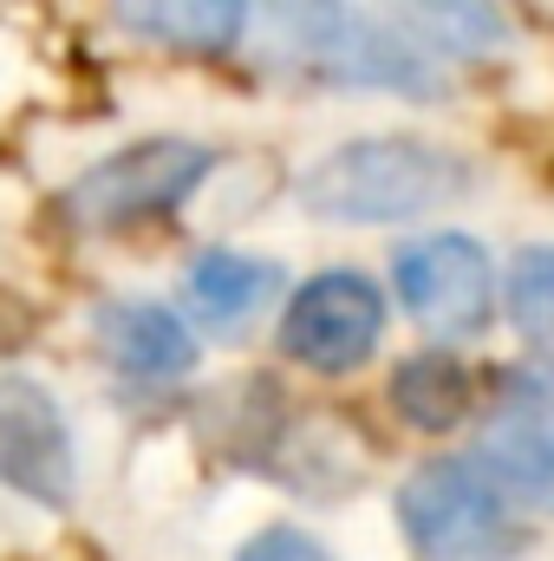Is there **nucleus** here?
Masks as SVG:
<instances>
[{"label": "nucleus", "mask_w": 554, "mask_h": 561, "mask_svg": "<svg viewBox=\"0 0 554 561\" xmlns=\"http://www.w3.org/2000/svg\"><path fill=\"white\" fill-rule=\"evenodd\" d=\"M255 53H262V66L307 79V85L443 99V79L424 59V46H412L392 20H372L353 0H262Z\"/></svg>", "instance_id": "obj_1"}, {"label": "nucleus", "mask_w": 554, "mask_h": 561, "mask_svg": "<svg viewBox=\"0 0 554 561\" xmlns=\"http://www.w3.org/2000/svg\"><path fill=\"white\" fill-rule=\"evenodd\" d=\"M476 183V170L424 138H359L326 150L307 176H300V203L320 222H353V229H379V222H412L443 203H457Z\"/></svg>", "instance_id": "obj_2"}, {"label": "nucleus", "mask_w": 554, "mask_h": 561, "mask_svg": "<svg viewBox=\"0 0 554 561\" xmlns=\"http://www.w3.org/2000/svg\"><path fill=\"white\" fill-rule=\"evenodd\" d=\"M399 529L424 561H516L529 529L476 457H437L399 483Z\"/></svg>", "instance_id": "obj_3"}, {"label": "nucleus", "mask_w": 554, "mask_h": 561, "mask_svg": "<svg viewBox=\"0 0 554 561\" xmlns=\"http://www.w3.org/2000/svg\"><path fill=\"white\" fill-rule=\"evenodd\" d=\"M216 170V150L196 138H138L112 157H99L85 176L66 183L59 209L72 229L85 236H125L138 222H157L170 209H183L203 176Z\"/></svg>", "instance_id": "obj_4"}, {"label": "nucleus", "mask_w": 554, "mask_h": 561, "mask_svg": "<svg viewBox=\"0 0 554 561\" xmlns=\"http://www.w3.org/2000/svg\"><path fill=\"white\" fill-rule=\"evenodd\" d=\"M392 280H399V300L424 333L437 340H470L489 327V307H496V268H489V249L476 236H424V242H405L399 262H392Z\"/></svg>", "instance_id": "obj_5"}, {"label": "nucleus", "mask_w": 554, "mask_h": 561, "mask_svg": "<svg viewBox=\"0 0 554 561\" xmlns=\"http://www.w3.org/2000/svg\"><path fill=\"white\" fill-rule=\"evenodd\" d=\"M385 333V300L379 287L353 268H326V275L300 280L287 313H280V353L307 373H353L372 359Z\"/></svg>", "instance_id": "obj_6"}, {"label": "nucleus", "mask_w": 554, "mask_h": 561, "mask_svg": "<svg viewBox=\"0 0 554 561\" xmlns=\"http://www.w3.org/2000/svg\"><path fill=\"white\" fill-rule=\"evenodd\" d=\"M476 463L516 496L554 510V359L516 366L476 431Z\"/></svg>", "instance_id": "obj_7"}, {"label": "nucleus", "mask_w": 554, "mask_h": 561, "mask_svg": "<svg viewBox=\"0 0 554 561\" xmlns=\"http://www.w3.org/2000/svg\"><path fill=\"white\" fill-rule=\"evenodd\" d=\"M0 483L46 510H72L79 496L72 424L59 412V399L26 373H0Z\"/></svg>", "instance_id": "obj_8"}, {"label": "nucleus", "mask_w": 554, "mask_h": 561, "mask_svg": "<svg viewBox=\"0 0 554 561\" xmlns=\"http://www.w3.org/2000/svg\"><path fill=\"white\" fill-rule=\"evenodd\" d=\"M99 346L138 386H176L196 373V333L163 300H105L99 307Z\"/></svg>", "instance_id": "obj_9"}, {"label": "nucleus", "mask_w": 554, "mask_h": 561, "mask_svg": "<svg viewBox=\"0 0 554 561\" xmlns=\"http://www.w3.org/2000/svg\"><path fill=\"white\" fill-rule=\"evenodd\" d=\"M112 20L143 46L222 59L255 26V0H112Z\"/></svg>", "instance_id": "obj_10"}, {"label": "nucleus", "mask_w": 554, "mask_h": 561, "mask_svg": "<svg viewBox=\"0 0 554 561\" xmlns=\"http://www.w3.org/2000/svg\"><path fill=\"white\" fill-rule=\"evenodd\" d=\"M280 280L287 275H280L275 262H262V255L209 249V255H196V262L183 268V300H189V313H196L216 340H242V333L262 320V307H275Z\"/></svg>", "instance_id": "obj_11"}, {"label": "nucleus", "mask_w": 554, "mask_h": 561, "mask_svg": "<svg viewBox=\"0 0 554 561\" xmlns=\"http://www.w3.org/2000/svg\"><path fill=\"white\" fill-rule=\"evenodd\" d=\"M385 20L424 46L450 59H496L509 46V13L496 0H379Z\"/></svg>", "instance_id": "obj_12"}, {"label": "nucleus", "mask_w": 554, "mask_h": 561, "mask_svg": "<svg viewBox=\"0 0 554 561\" xmlns=\"http://www.w3.org/2000/svg\"><path fill=\"white\" fill-rule=\"evenodd\" d=\"M470 366L450 359V353H412L399 373H392V412L412 424V431H450V424L470 419Z\"/></svg>", "instance_id": "obj_13"}, {"label": "nucleus", "mask_w": 554, "mask_h": 561, "mask_svg": "<svg viewBox=\"0 0 554 561\" xmlns=\"http://www.w3.org/2000/svg\"><path fill=\"white\" fill-rule=\"evenodd\" d=\"M509 320H516V333L535 353L554 359V242L549 249H529L516 262V275H509Z\"/></svg>", "instance_id": "obj_14"}, {"label": "nucleus", "mask_w": 554, "mask_h": 561, "mask_svg": "<svg viewBox=\"0 0 554 561\" xmlns=\"http://www.w3.org/2000/svg\"><path fill=\"white\" fill-rule=\"evenodd\" d=\"M235 561H339V556H333V549H326L320 536H307V529H287V523H275V529L249 536Z\"/></svg>", "instance_id": "obj_15"}]
</instances>
